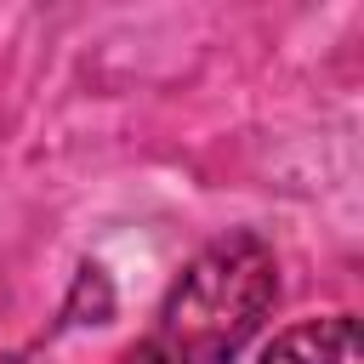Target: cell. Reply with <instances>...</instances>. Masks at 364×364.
Returning a JSON list of instances; mask_svg holds the SVG:
<instances>
[{"label":"cell","instance_id":"obj_1","mask_svg":"<svg viewBox=\"0 0 364 364\" xmlns=\"http://www.w3.org/2000/svg\"><path fill=\"white\" fill-rule=\"evenodd\" d=\"M279 301V256L262 233L233 228L210 239L165 290L154 330L119 364H228Z\"/></svg>","mask_w":364,"mask_h":364},{"label":"cell","instance_id":"obj_2","mask_svg":"<svg viewBox=\"0 0 364 364\" xmlns=\"http://www.w3.org/2000/svg\"><path fill=\"white\" fill-rule=\"evenodd\" d=\"M256 364H364V341H358V318L353 313H324V318H301L290 330H279Z\"/></svg>","mask_w":364,"mask_h":364},{"label":"cell","instance_id":"obj_3","mask_svg":"<svg viewBox=\"0 0 364 364\" xmlns=\"http://www.w3.org/2000/svg\"><path fill=\"white\" fill-rule=\"evenodd\" d=\"M0 364H28V358L23 353H0Z\"/></svg>","mask_w":364,"mask_h":364}]
</instances>
